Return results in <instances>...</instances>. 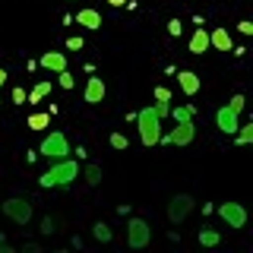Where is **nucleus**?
I'll use <instances>...</instances> for the list:
<instances>
[{
	"label": "nucleus",
	"mask_w": 253,
	"mask_h": 253,
	"mask_svg": "<svg viewBox=\"0 0 253 253\" xmlns=\"http://www.w3.org/2000/svg\"><path fill=\"white\" fill-rule=\"evenodd\" d=\"M76 177H79V165L67 155V158H57V162H54L51 168L38 177V184H42L44 190L47 187H67V184H73Z\"/></svg>",
	"instance_id": "nucleus-1"
},
{
	"label": "nucleus",
	"mask_w": 253,
	"mask_h": 253,
	"mask_svg": "<svg viewBox=\"0 0 253 253\" xmlns=\"http://www.w3.org/2000/svg\"><path fill=\"white\" fill-rule=\"evenodd\" d=\"M139 126V142L146 149L158 146V139H162V117L155 114V108H142L136 111V121H133Z\"/></svg>",
	"instance_id": "nucleus-2"
},
{
	"label": "nucleus",
	"mask_w": 253,
	"mask_h": 253,
	"mask_svg": "<svg viewBox=\"0 0 253 253\" xmlns=\"http://www.w3.org/2000/svg\"><path fill=\"white\" fill-rule=\"evenodd\" d=\"M38 155L51 158V162H57V158H67V155H70V142H67V136H63L60 130L47 133V136L42 139V149H38Z\"/></svg>",
	"instance_id": "nucleus-3"
},
{
	"label": "nucleus",
	"mask_w": 253,
	"mask_h": 253,
	"mask_svg": "<svg viewBox=\"0 0 253 253\" xmlns=\"http://www.w3.org/2000/svg\"><path fill=\"white\" fill-rule=\"evenodd\" d=\"M149 241H152V228H149L146 218H130L126 221V244H130L133 250L149 247Z\"/></svg>",
	"instance_id": "nucleus-4"
},
{
	"label": "nucleus",
	"mask_w": 253,
	"mask_h": 253,
	"mask_svg": "<svg viewBox=\"0 0 253 253\" xmlns=\"http://www.w3.org/2000/svg\"><path fill=\"white\" fill-rule=\"evenodd\" d=\"M3 215L6 218H13L16 225H29L32 221V203H26V200H19V196H13V200H6L3 206Z\"/></svg>",
	"instance_id": "nucleus-5"
},
{
	"label": "nucleus",
	"mask_w": 253,
	"mask_h": 253,
	"mask_svg": "<svg viewBox=\"0 0 253 253\" xmlns=\"http://www.w3.org/2000/svg\"><path fill=\"white\" fill-rule=\"evenodd\" d=\"M193 206H196V203H193V196H190V193H177V196L168 203V221H171V225H180V221H184L190 212H193Z\"/></svg>",
	"instance_id": "nucleus-6"
},
{
	"label": "nucleus",
	"mask_w": 253,
	"mask_h": 253,
	"mask_svg": "<svg viewBox=\"0 0 253 253\" xmlns=\"http://www.w3.org/2000/svg\"><path fill=\"white\" fill-rule=\"evenodd\" d=\"M215 212L221 215V221H225L228 228H244L247 225V209H244L241 203H221Z\"/></svg>",
	"instance_id": "nucleus-7"
},
{
	"label": "nucleus",
	"mask_w": 253,
	"mask_h": 253,
	"mask_svg": "<svg viewBox=\"0 0 253 253\" xmlns=\"http://www.w3.org/2000/svg\"><path fill=\"white\" fill-rule=\"evenodd\" d=\"M193 136H196V126H193V121H184V124H177V126H174L168 136H162L158 142H168V146H190V142H193Z\"/></svg>",
	"instance_id": "nucleus-8"
},
{
	"label": "nucleus",
	"mask_w": 253,
	"mask_h": 253,
	"mask_svg": "<svg viewBox=\"0 0 253 253\" xmlns=\"http://www.w3.org/2000/svg\"><path fill=\"white\" fill-rule=\"evenodd\" d=\"M105 83H101V76H89L85 79V89H83V98H85V105H101L105 101Z\"/></svg>",
	"instance_id": "nucleus-9"
},
{
	"label": "nucleus",
	"mask_w": 253,
	"mask_h": 253,
	"mask_svg": "<svg viewBox=\"0 0 253 253\" xmlns=\"http://www.w3.org/2000/svg\"><path fill=\"white\" fill-rule=\"evenodd\" d=\"M215 126L221 133H228V136H234V130L241 126V121H237V114L225 105V108H218V114H215Z\"/></svg>",
	"instance_id": "nucleus-10"
},
{
	"label": "nucleus",
	"mask_w": 253,
	"mask_h": 253,
	"mask_svg": "<svg viewBox=\"0 0 253 253\" xmlns=\"http://www.w3.org/2000/svg\"><path fill=\"white\" fill-rule=\"evenodd\" d=\"M42 63L44 70H51V73H60V70H67V54L63 51H47V54H42Z\"/></svg>",
	"instance_id": "nucleus-11"
},
{
	"label": "nucleus",
	"mask_w": 253,
	"mask_h": 253,
	"mask_svg": "<svg viewBox=\"0 0 253 253\" xmlns=\"http://www.w3.org/2000/svg\"><path fill=\"white\" fill-rule=\"evenodd\" d=\"M177 85H180L184 95H196V92H200V76H196L193 70H180V73H177Z\"/></svg>",
	"instance_id": "nucleus-12"
},
{
	"label": "nucleus",
	"mask_w": 253,
	"mask_h": 253,
	"mask_svg": "<svg viewBox=\"0 0 253 253\" xmlns=\"http://www.w3.org/2000/svg\"><path fill=\"white\" fill-rule=\"evenodd\" d=\"M209 47H215V51H231V32L228 29H212L209 32Z\"/></svg>",
	"instance_id": "nucleus-13"
},
{
	"label": "nucleus",
	"mask_w": 253,
	"mask_h": 253,
	"mask_svg": "<svg viewBox=\"0 0 253 253\" xmlns=\"http://www.w3.org/2000/svg\"><path fill=\"white\" fill-rule=\"evenodd\" d=\"M76 26H83V29H89V32L101 29V13L98 10H79L76 13Z\"/></svg>",
	"instance_id": "nucleus-14"
},
{
	"label": "nucleus",
	"mask_w": 253,
	"mask_h": 253,
	"mask_svg": "<svg viewBox=\"0 0 253 253\" xmlns=\"http://www.w3.org/2000/svg\"><path fill=\"white\" fill-rule=\"evenodd\" d=\"M206 51H209V32L200 26L190 38V54H206Z\"/></svg>",
	"instance_id": "nucleus-15"
},
{
	"label": "nucleus",
	"mask_w": 253,
	"mask_h": 253,
	"mask_svg": "<svg viewBox=\"0 0 253 253\" xmlns=\"http://www.w3.org/2000/svg\"><path fill=\"white\" fill-rule=\"evenodd\" d=\"M47 95H51V83H35V89L26 95V105H42Z\"/></svg>",
	"instance_id": "nucleus-16"
},
{
	"label": "nucleus",
	"mask_w": 253,
	"mask_h": 253,
	"mask_svg": "<svg viewBox=\"0 0 253 253\" xmlns=\"http://www.w3.org/2000/svg\"><path fill=\"white\" fill-rule=\"evenodd\" d=\"M79 174H83V180L89 187H98L101 184V165H95V162H89L85 168H79Z\"/></svg>",
	"instance_id": "nucleus-17"
},
{
	"label": "nucleus",
	"mask_w": 253,
	"mask_h": 253,
	"mask_svg": "<svg viewBox=\"0 0 253 253\" xmlns=\"http://www.w3.org/2000/svg\"><path fill=\"white\" fill-rule=\"evenodd\" d=\"M168 114L174 117V124H184V121H193V105H177V108H171Z\"/></svg>",
	"instance_id": "nucleus-18"
},
{
	"label": "nucleus",
	"mask_w": 253,
	"mask_h": 253,
	"mask_svg": "<svg viewBox=\"0 0 253 253\" xmlns=\"http://www.w3.org/2000/svg\"><path fill=\"white\" fill-rule=\"evenodd\" d=\"M29 130H44V126H51V114H44V111H38V114H32L26 121Z\"/></svg>",
	"instance_id": "nucleus-19"
},
{
	"label": "nucleus",
	"mask_w": 253,
	"mask_h": 253,
	"mask_svg": "<svg viewBox=\"0 0 253 253\" xmlns=\"http://www.w3.org/2000/svg\"><path fill=\"white\" fill-rule=\"evenodd\" d=\"M234 142L237 146H247V142H253V124H241L234 130Z\"/></svg>",
	"instance_id": "nucleus-20"
},
{
	"label": "nucleus",
	"mask_w": 253,
	"mask_h": 253,
	"mask_svg": "<svg viewBox=\"0 0 253 253\" xmlns=\"http://www.w3.org/2000/svg\"><path fill=\"white\" fill-rule=\"evenodd\" d=\"M218 241H221V234L215 231V228H203V231H200V244H203V247H218Z\"/></svg>",
	"instance_id": "nucleus-21"
},
{
	"label": "nucleus",
	"mask_w": 253,
	"mask_h": 253,
	"mask_svg": "<svg viewBox=\"0 0 253 253\" xmlns=\"http://www.w3.org/2000/svg\"><path fill=\"white\" fill-rule=\"evenodd\" d=\"M92 237H95V241H98V244H108L111 237H114V231H111V228L105 225V221H98V225L92 228Z\"/></svg>",
	"instance_id": "nucleus-22"
},
{
	"label": "nucleus",
	"mask_w": 253,
	"mask_h": 253,
	"mask_svg": "<svg viewBox=\"0 0 253 253\" xmlns=\"http://www.w3.org/2000/svg\"><path fill=\"white\" fill-rule=\"evenodd\" d=\"M108 142H111V149H121V152H124L126 146H130V139H126L124 133H111V139H108Z\"/></svg>",
	"instance_id": "nucleus-23"
},
{
	"label": "nucleus",
	"mask_w": 253,
	"mask_h": 253,
	"mask_svg": "<svg viewBox=\"0 0 253 253\" xmlns=\"http://www.w3.org/2000/svg\"><path fill=\"white\" fill-rule=\"evenodd\" d=\"M60 85H63V89H73V85H76V79H73V73H70V70H60Z\"/></svg>",
	"instance_id": "nucleus-24"
},
{
	"label": "nucleus",
	"mask_w": 253,
	"mask_h": 253,
	"mask_svg": "<svg viewBox=\"0 0 253 253\" xmlns=\"http://www.w3.org/2000/svg\"><path fill=\"white\" fill-rule=\"evenodd\" d=\"M244 105H247V98H244V95H234V98L228 101V108H231L234 114H241V111H244Z\"/></svg>",
	"instance_id": "nucleus-25"
},
{
	"label": "nucleus",
	"mask_w": 253,
	"mask_h": 253,
	"mask_svg": "<svg viewBox=\"0 0 253 253\" xmlns=\"http://www.w3.org/2000/svg\"><path fill=\"white\" fill-rule=\"evenodd\" d=\"M168 111H171V101H155V114L162 117V121L168 117Z\"/></svg>",
	"instance_id": "nucleus-26"
},
{
	"label": "nucleus",
	"mask_w": 253,
	"mask_h": 253,
	"mask_svg": "<svg viewBox=\"0 0 253 253\" xmlns=\"http://www.w3.org/2000/svg\"><path fill=\"white\" fill-rule=\"evenodd\" d=\"M155 101H171V89H165V85H155Z\"/></svg>",
	"instance_id": "nucleus-27"
},
{
	"label": "nucleus",
	"mask_w": 253,
	"mask_h": 253,
	"mask_svg": "<svg viewBox=\"0 0 253 253\" xmlns=\"http://www.w3.org/2000/svg\"><path fill=\"white\" fill-rule=\"evenodd\" d=\"M54 231H57V221H54V218H44L42 221V234H54Z\"/></svg>",
	"instance_id": "nucleus-28"
},
{
	"label": "nucleus",
	"mask_w": 253,
	"mask_h": 253,
	"mask_svg": "<svg viewBox=\"0 0 253 253\" xmlns=\"http://www.w3.org/2000/svg\"><path fill=\"white\" fill-rule=\"evenodd\" d=\"M237 32H241V35H253V22L250 19H241V22H237Z\"/></svg>",
	"instance_id": "nucleus-29"
},
{
	"label": "nucleus",
	"mask_w": 253,
	"mask_h": 253,
	"mask_svg": "<svg viewBox=\"0 0 253 253\" xmlns=\"http://www.w3.org/2000/svg\"><path fill=\"white\" fill-rule=\"evenodd\" d=\"M13 105H26V89H19V85L13 89Z\"/></svg>",
	"instance_id": "nucleus-30"
},
{
	"label": "nucleus",
	"mask_w": 253,
	"mask_h": 253,
	"mask_svg": "<svg viewBox=\"0 0 253 253\" xmlns=\"http://www.w3.org/2000/svg\"><path fill=\"white\" fill-rule=\"evenodd\" d=\"M168 32H171L174 38H177L180 32H184V26H180V19H171V22H168Z\"/></svg>",
	"instance_id": "nucleus-31"
},
{
	"label": "nucleus",
	"mask_w": 253,
	"mask_h": 253,
	"mask_svg": "<svg viewBox=\"0 0 253 253\" xmlns=\"http://www.w3.org/2000/svg\"><path fill=\"white\" fill-rule=\"evenodd\" d=\"M67 47L70 51H83V38H67Z\"/></svg>",
	"instance_id": "nucleus-32"
},
{
	"label": "nucleus",
	"mask_w": 253,
	"mask_h": 253,
	"mask_svg": "<svg viewBox=\"0 0 253 253\" xmlns=\"http://www.w3.org/2000/svg\"><path fill=\"white\" fill-rule=\"evenodd\" d=\"M6 85V70H0V89Z\"/></svg>",
	"instance_id": "nucleus-33"
},
{
	"label": "nucleus",
	"mask_w": 253,
	"mask_h": 253,
	"mask_svg": "<svg viewBox=\"0 0 253 253\" xmlns=\"http://www.w3.org/2000/svg\"><path fill=\"white\" fill-rule=\"evenodd\" d=\"M108 3H111V6H124L126 0H108Z\"/></svg>",
	"instance_id": "nucleus-34"
},
{
	"label": "nucleus",
	"mask_w": 253,
	"mask_h": 253,
	"mask_svg": "<svg viewBox=\"0 0 253 253\" xmlns=\"http://www.w3.org/2000/svg\"><path fill=\"white\" fill-rule=\"evenodd\" d=\"M0 244H3V234H0Z\"/></svg>",
	"instance_id": "nucleus-35"
}]
</instances>
